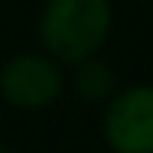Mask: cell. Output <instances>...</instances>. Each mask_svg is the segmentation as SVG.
I'll list each match as a JSON object with an SVG mask.
<instances>
[{
	"label": "cell",
	"mask_w": 153,
	"mask_h": 153,
	"mask_svg": "<svg viewBox=\"0 0 153 153\" xmlns=\"http://www.w3.org/2000/svg\"><path fill=\"white\" fill-rule=\"evenodd\" d=\"M111 27V0H45L36 15L39 48L63 66H75L99 54Z\"/></svg>",
	"instance_id": "cell-1"
},
{
	"label": "cell",
	"mask_w": 153,
	"mask_h": 153,
	"mask_svg": "<svg viewBox=\"0 0 153 153\" xmlns=\"http://www.w3.org/2000/svg\"><path fill=\"white\" fill-rule=\"evenodd\" d=\"M72 69V90L78 93L84 102H90V105H105L111 96H114V90H117V75H114V69L99 57V54H93V57H87V60H81V63H75V66H69Z\"/></svg>",
	"instance_id": "cell-4"
},
{
	"label": "cell",
	"mask_w": 153,
	"mask_h": 153,
	"mask_svg": "<svg viewBox=\"0 0 153 153\" xmlns=\"http://www.w3.org/2000/svg\"><path fill=\"white\" fill-rule=\"evenodd\" d=\"M0 153H12V150H9V147H3V144H0Z\"/></svg>",
	"instance_id": "cell-5"
},
{
	"label": "cell",
	"mask_w": 153,
	"mask_h": 153,
	"mask_svg": "<svg viewBox=\"0 0 153 153\" xmlns=\"http://www.w3.org/2000/svg\"><path fill=\"white\" fill-rule=\"evenodd\" d=\"M66 90V66L36 51H18L0 66V99L18 111H42L54 105Z\"/></svg>",
	"instance_id": "cell-2"
},
{
	"label": "cell",
	"mask_w": 153,
	"mask_h": 153,
	"mask_svg": "<svg viewBox=\"0 0 153 153\" xmlns=\"http://www.w3.org/2000/svg\"><path fill=\"white\" fill-rule=\"evenodd\" d=\"M102 138L111 153H153V84L117 87L102 105Z\"/></svg>",
	"instance_id": "cell-3"
}]
</instances>
